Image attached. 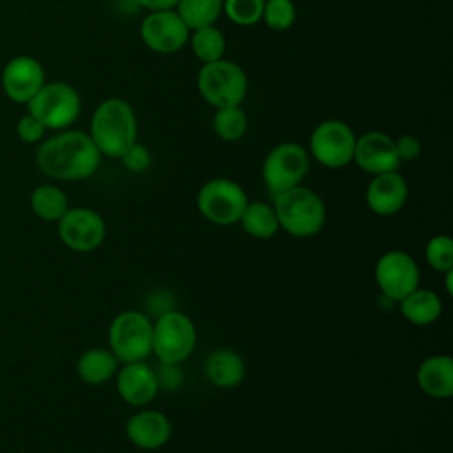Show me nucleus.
Here are the masks:
<instances>
[{
	"mask_svg": "<svg viewBox=\"0 0 453 453\" xmlns=\"http://www.w3.org/2000/svg\"><path fill=\"white\" fill-rule=\"evenodd\" d=\"M35 165L46 177L57 180H83L97 172L101 152L88 133L62 129L39 143Z\"/></svg>",
	"mask_w": 453,
	"mask_h": 453,
	"instance_id": "f257e3e1",
	"label": "nucleus"
},
{
	"mask_svg": "<svg viewBox=\"0 0 453 453\" xmlns=\"http://www.w3.org/2000/svg\"><path fill=\"white\" fill-rule=\"evenodd\" d=\"M88 134L101 156L119 159L138 142V120L133 106L120 97L101 101L92 113Z\"/></svg>",
	"mask_w": 453,
	"mask_h": 453,
	"instance_id": "f03ea898",
	"label": "nucleus"
},
{
	"mask_svg": "<svg viewBox=\"0 0 453 453\" xmlns=\"http://www.w3.org/2000/svg\"><path fill=\"white\" fill-rule=\"evenodd\" d=\"M280 228L288 235L306 239L326 225V205L319 193L299 184L271 196Z\"/></svg>",
	"mask_w": 453,
	"mask_h": 453,
	"instance_id": "7ed1b4c3",
	"label": "nucleus"
},
{
	"mask_svg": "<svg viewBox=\"0 0 453 453\" xmlns=\"http://www.w3.org/2000/svg\"><path fill=\"white\" fill-rule=\"evenodd\" d=\"M196 88L214 110L239 106L248 92V76L239 64L219 58L202 64L196 74Z\"/></svg>",
	"mask_w": 453,
	"mask_h": 453,
	"instance_id": "20e7f679",
	"label": "nucleus"
},
{
	"mask_svg": "<svg viewBox=\"0 0 453 453\" xmlns=\"http://www.w3.org/2000/svg\"><path fill=\"white\" fill-rule=\"evenodd\" d=\"M108 349L120 365L145 361L152 354V320L138 310L113 317L108 327Z\"/></svg>",
	"mask_w": 453,
	"mask_h": 453,
	"instance_id": "39448f33",
	"label": "nucleus"
},
{
	"mask_svg": "<svg viewBox=\"0 0 453 453\" xmlns=\"http://www.w3.org/2000/svg\"><path fill=\"white\" fill-rule=\"evenodd\" d=\"M196 345L195 322L182 311L166 310L152 322V354L159 363L180 365Z\"/></svg>",
	"mask_w": 453,
	"mask_h": 453,
	"instance_id": "423d86ee",
	"label": "nucleus"
},
{
	"mask_svg": "<svg viewBox=\"0 0 453 453\" xmlns=\"http://www.w3.org/2000/svg\"><path fill=\"white\" fill-rule=\"evenodd\" d=\"M27 111L46 129L62 131L76 122L81 111L78 90L65 81H48L27 103Z\"/></svg>",
	"mask_w": 453,
	"mask_h": 453,
	"instance_id": "0eeeda50",
	"label": "nucleus"
},
{
	"mask_svg": "<svg viewBox=\"0 0 453 453\" xmlns=\"http://www.w3.org/2000/svg\"><path fill=\"white\" fill-rule=\"evenodd\" d=\"M248 202L244 188L226 177H214L203 182L196 193V207L200 214L218 226H232L239 223Z\"/></svg>",
	"mask_w": 453,
	"mask_h": 453,
	"instance_id": "6e6552de",
	"label": "nucleus"
},
{
	"mask_svg": "<svg viewBox=\"0 0 453 453\" xmlns=\"http://www.w3.org/2000/svg\"><path fill=\"white\" fill-rule=\"evenodd\" d=\"M310 170L308 150L296 142H281L274 145L262 163V180L269 195L281 193L303 184Z\"/></svg>",
	"mask_w": 453,
	"mask_h": 453,
	"instance_id": "1a4fd4ad",
	"label": "nucleus"
},
{
	"mask_svg": "<svg viewBox=\"0 0 453 453\" xmlns=\"http://www.w3.org/2000/svg\"><path fill=\"white\" fill-rule=\"evenodd\" d=\"M356 133L338 119H327L317 124L310 134L308 154L326 168H343L352 163Z\"/></svg>",
	"mask_w": 453,
	"mask_h": 453,
	"instance_id": "9d476101",
	"label": "nucleus"
},
{
	"mask_svg": "<svg viewBox=\"0 0 453 453\" xmlns=\"http://www.w3.org/2000/svg\"><path fill=\"white\" fill-rule=\"evenodd\" d=\"M373 276L379 290L395 303L419 287L418 262L403 250L382 253L375 264Z\"/></svg>",
	"mask_w": 453,
	"mask_h": 453,
	"instance_id": "9b49d317",
	"label": "nucleus"
},
{
	"mask_svg": "<svg viewBox=\"0 0 453 453\" xmlns=\"http://www.w3.org/2000/svg\"><path fill=\"white\" fill-rule=\"evenodd\" d=\"M57 223L60 241L78 253L97 250L106 237V223L103 216L88 207H71Z\"/></svg>",
	"mask_w": 453,
	"mask_h": 453,
	"instance_id": "f8f14e48",
	"label": "nucleus"
},
{
	"mask_svg": "<svg viewBox=\"0 0 453 453\" xmlns=\"http://www.w3.org/2000/svg\"><path fill=\"white\" fill-rule=\"evenodd\" d=\"M189 28L179 18L175 9L149 11L142 19L140 37L143 44L161 55L175 53L188 44Z\"/></svg>",
	"mask_w": 453,
	"mask_h": 453,
	"instance_id": "ddd939ff",
	"label": "nucleus"
},
{
	"mask_svg": "<svg viewBox=\"0 0 453 453\" xmlns=\"http://www.w3.org/2000/svg\"><path fill=\"white\" fill-rule=\"evenodd\" d=\"M44 83V69L30 55L12 57L2 69V88L12 103L27 104Z\"/></svg>",
	"mask_w": 453,
	"mask_h": 453,
	"instance_id": "4468645a",
	"label": "nucleus"
},
{
	"mask_svg": "<svg viewBox=\"0 0 453 453\" xmlns=\"http://www.w3.org/2000/svg\"><path fill=\"white\" fill-rule=\"evenodd\" d=\"M352 161L366 173L377 175L400 168L395 140L382 131H368L356 136Z\"/></svg>",
	"mask_w": 453,
	"mask_h": 453,
	"instance_id": "2eb2a0df",
	"label": "nucleus"
},
{
	"mask_svg": "<svg viewBox=\"0 0 453 453\" xmlns=\"http://www.w3.org/2000/svg\"><path fill=\"white\" fill-rule=\"evenodd\" d=\"M407 198L409 184L398 170L373 175L365 193L368 209L377 216H393L400 212Z\"/></svg>",
	"mask_w": 453,
	"mask_h": 453,
	"instance_id": "dca6fc26",
	"label": "nucleus"
},
{
	"mask_svg": "<svg viewBox=\"0 0 453 453\" xmlns=\"http://www.w3.org/2000/svg\"><path fill=\"white\" fill-rule=\"evenodd\" d=\"M115 382L120 398L133 407L149 405L159 391L156 372L145 361L124 363L115 373Z\"/></svg>",
	"mask_w": 453,
	"mask_h": 453,
	"instance_id": "f3484780",
	"label": "nucleus"
},
{
	"mask_svg": "<svg viewBox=\"0 0 453 453\" xmlns=\"http://www.w3.org/2000/svg\"><path fill=\"white\" fill-rule=\"evenodd\" d=\"M126 437L133 446L145 451H154L170 441L172 423L161 411L142 409L127 419Z\"/></svg>",
	"mask_w": 453,
	"mask_h": 453,
	"instance_id": "a211bd4d",
	"label": "nucleus"
},
{
	"mask_svg": "<svg viewBox=\"0 0 453 453\" xmlns=\"http://www.w3.org/2000/svg\"><path fill=\"white\" fill-rule=\"evenodd\" d=\"M419 389L432 398H449L453 395V359L448 354L425 357L416 372Z\"/></svg>",
	"mask_w": 453,
	"mask_h": 453,
	"instance_id": "6ab92c4d",
	"label": "nucleus"
},
{
	"mask_svg": "<svg viewBox=\"0 0 453 453\" xmlns=\"http://www.w3.org/2000/svg\"><path fill=\"white\" fill-rule=\"evenodd\" d=\"M203 373L214 388L232 389L244 380L246 363L242 356L232 349H216L205 357Z\"/></svg>",
	"mask_w": 453,
	"mask_h": 453,
	"instance_id": "aec40b11",
	"label": "nucleus"
},
{
	"mask_svg": "<svg viewBox=\"0 0 453 453\" xmlns=\"http://www.w3.org/2000/svg\"><path fill=\"white\" fill-rule=\"evenodd\" d=\"M402 317L414 326H430L442 315V299L430 288L418 287L398 301Z\"/></svg>",
	"mask_w": 453,
	"mask_h": 453,
	"instance_id": "412c9836",
	"label": "nucleus"
},
{
	"mask_svg": "<svg viewBox=\"0 0 453 453\" xmlns=\"http://www.w3.org/2000/svg\"><path fill=\"white\" fill-rule=\"evenodd\" d=\"M119 365V359L110 349L92 347L78 357L76 372L83 382L90 386H99L115 377Z\"/></svg>",
	"mask_w": 453,
	"mask_h": 453,
	"instance_id": "4be33fe9",
	"label": "nucleus"
},
{
	"mask_svg": "<svg viewBox=\"0 0 453 453\" xmlns=\"http://www.w3.org/2000/svg\"><path fill=\"white\" fill-rule=\"evenodd\" d=\"M239 223L253 239H271L280 230L274 207L267 202H248Z\"/></svg>",
	"mask_w": 453,
	"mask_h": 453,
	"instance_id": "5701e85b",
	"label": "nucleus"
},
{
	"mask_svg": "<svg viewBox=\"0 0 453 453\" xmlns=\"http://www.w3.org/2000/svg\"><path fill=\"white\" fill-rule=\"evenodd\" d=\"M188 42L191 46L193 55L202 64H209V62L225 58L226 39H225V34L214 25H207V27L191 30Z\"/></svg>",
	"mask_w": 453,
	"mask_h": 453,
	"instance_id": "b1692460",
	"label": "nucleus"
},
{
	"mask_svg": "<svg viewBox=\"0 0 453 453\" xmlns=\"http://www.w3.org/2000/svg\"><path fill=\"white\" fill-rule=\"evenodd\" d=\"M30 207L44 221H58L69 209L67 195L53 184H41L30 195Z\"/></svg>",
	"mask_w": 453,
	"mask_h": 453,
	"instance_id": "393cba45",
	"label": "nucleus"
},
{
	"mask_svg": "<svg viewBox=\"0 0 453 453\" xmlns=\"http://www.w3.org/2000/svg\"><path fill=\"white\" fill-rule=\"evenodd\" d=\"M189 30L214 25L223 12V0H179L173 7Z\"/></svg>",
	"mask_w": 453,
	"mask_h": 453,
	"instance_id": "a878e982",
	"label": "nucleus"
},
{
	"mask_svg": "<svg viewBox=\"0 0 453 453\" xmlns=\"http://www.w3.org/2000/svg\"><path fill=\"white\" fill-rule=\"evenodd\" d=\"M212 129L223 142H237L248 131V117L239 106L216 108L212 115Z\"/></svg>",
	"mask_w": 453,
	"mask_h": 453,
	"instance_id": "bb28decb",
	"label": "nucleus"
},
{
	"mask_svg": "<svg viewBox=\"0 0 453 453\" xmlns=\"http://www.w3.org/2000/svg\"><path fill=\"white\" fill-rule=\"evenodd\" d=\"M426 264L437 271L446 273L453 269V241L446 234H437L428 239L425 246Z\"/></svg>",
	"mask_w": 453,
	"mask_h": 453,
	"instance_id": "cd10ccee",
	"label": "nucleus"
},
{
	"mask_svg": "<svg viewBox=\"0 0 453 453\" xmlns=\"http://www.w3.org/2000/svg\"><path fill=\"white\" fill-rule=\"evenodd\" d=\"M297 11L292 0H265L262 19L271 30L283 32L288 30L296 21Z\"/></svg>",
	"mask_w": 453,
	"mask_h": 453,
	"instance_id": "c85d7f7f",
	"label": "nucleus"
},
{
	"mask_svg": "<svg viewBox=\"0 0 453 453\" xmlns=\"http://www.w3.org/2000/svg\"><path fill=\"white\" fill-rule=\"evenodd\" d=\"M265 0H223L226 18L241 27H251L262 19Z\"/></svg>",
	"mask_w": 453,
	"mask_h": 453,
	"instance_id": "c756f323",
	"label": "nucleus"
},
{
	"mask_svg": "<svg viewBox=\"0 0 453 453\" xmlns=\"http://www.w3.org/2000/svg\"><path fill=\"white\" fill-rule=\"evenodd\" d=\"M46 127L28 111L19 117L18 124H16V134L19 140H23L25 143H37L42 140Z\"/></svg>",
	"mask_w": 453,
	"mask_h": 453,
	"instance_id": "7c9ffc66",
	"label": "nucleus"
},
{
	"mask_svg": "<svg viewBox=\"0 0 453 453\" xmlns=\"http://www.w3.org/2000/svg\"><path fill=\"white\" fill-rule=\"evenodd\" d=\"M119 159H120L122 165H124L127 170H131V172H143V170H147V166L150 165V154H149V150H147L143 145H140L138 142L133 143Z\"/></svg>",
	"mask_w": 453,
	"mask_h": 453,
	"instance_id": "2f4dec72",
	"label": "nucleus"
},
{
	"mask_svg": "<svg viewBox=\"0 0 453 453\" xmlns=\"http://www.w3.org/2000/svg\"><path fill=\"white\" fill-rule=\"evenodd\" d=\"M395 149H396L400 163L414 161L421 154V142L414 134H402L400 138L395 140Z\"/></svg>",
	"mask_w": 453,
	"mask_h": 453,
	"instance_id": "473e14b6",
	"label": "nucleus"
},
{
	"mask_svg": "<svg viewBox=\"0 0 453 453\" xmlns=\"http://www.w3.org/2000/svg\"><path fill=\"white\" fill-rule=\"evenodd\" d=\"M156 372V379H157V386L159 389H177L182 382V372L179 368V365H172V363H159Z\"/></svg>",
	"mask_w": 453,
	"mask_h": 453,
	"instance_id": "72a5a7b5",
	"label": "nucleus"
},
{
	"mask_svg": "<svg viewBox=\"0 0 453 453\" xmlns=\"http://www.w3.org/2000/svg\"><path fill=\"white\" fill-rule=\"evenodd\" d=\"M136 2L147 11H163V9H173L179 0H136Z\"/></svg>",
	"mask_w": 453,
	"mask_h": 453,
	"instance_id": "f704fd0d",
	"label": "nucleus"
},
{
	"mask_svg": "<svg viewBox=\"0 0 453 453\" xmlns=\"http://www.w3.org/2000/svg\"><path fill=\"white\" fill-rule=\"evenodd\" d=\"M444 274V285H446V292L451 296L453 294V287H451V280H453V269L442 273Z\"/></svg>",
	"mask_w": 453,
	"mask_h": 453,
	"instance_id": "c9c22d12",
	"label": "nucleus"
}]
</instances>
